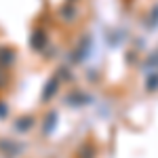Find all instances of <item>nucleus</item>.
Masks as SVG:
<instances>
[{
	"label": "nucleus",
	"mask_w": 158,
	"mask_h": 158,
	"mask_svg": "<svg viewBox=\"0 0 158 158\" xmlns=\"http://www.w3.org/2000/svg\"><path fill=\"white\" fill-rule=\"evenodd\" d=\"M57 85H59V82H57V80H51V82H49V86H47V91H44V93H42V99H49L51 95H53V93H55V91H57Z\"/></svg>",
	"instance_id": "f257e3e1"
}]
</instances>
